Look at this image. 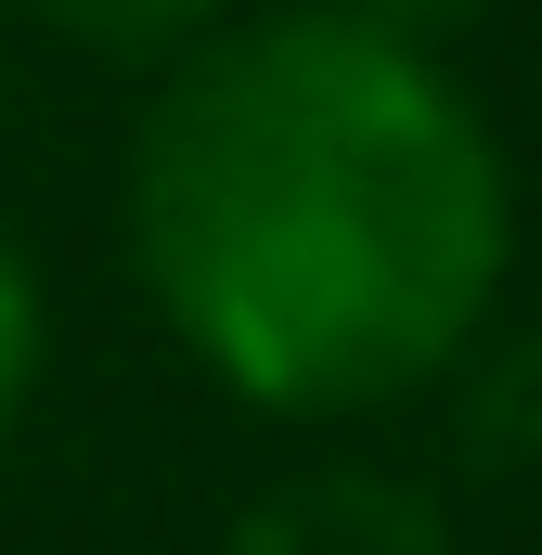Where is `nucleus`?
<instances>
[{
  "label": "nucleus",
  "mask_w": 542,
  "mask_h": 555,
  "mask_svg": "<svg viewBox=\"0 0 542 555\" xmlns=\"http://www.w3.org/2000/svg\"><path fill=\"white\" fill-rule=\"evenodd\" d=\"M168 336L259 414H375L491 336L517 181L452 65L349 13H233L130 155Z\"/></svg>",
  "instance_id": "f257e3e1"
},
{
  "label": "nucleus",
  "mask_w": 542,
  "mask_h": 555,
  "mask_svg": "<svg viewBox=\"0 0 542 555\" xmlns=\"http://www.w3.org/2000/svg\"><path fill=\"white\" fill-rule=\"evenodd\" d=\"M246 555H439V517H426L413 478L336 465V478H297L284 504H259V543Z\"/></svg>",
  "instance_id": "f03ea898"
},
{
  "label": "nucleus",
  "mask_w": 542,
  "mask_h": 555,
  "mask_svg": "<svg viewBox=\"0 0 542 555\" xmlns=\"http://www.w3.org/2000/svg\"><path fill=\"white\" fill-rule=\"evenodd\" d=\"M26 26H52V39H78V52H194V39H220L246 0H13Z\"/></svg>",
  "instance_id": "7ed1b4c3"
},
{
  "label": "nucleus",
  "mask_w": 542,
  "mask_h": 555,
  "mask_svg": "<svg viewBox=\"0 0 542 555\" xmlns=\"http://www.w3.org/2000/svg\"><path fill=\"white\" fill-rule=\"evenodd\" d=\"M26 388H39V284H26L13 246H0V426L26 414Z\"/></svg>",
  "instance_id": "20e7f679"
},
{
  "label": "nucleus",
  "mask_w": 542,
  "mask_h": 555,
  "mask_svg": "<svg viewBox=\"0 0 542 555\" xmlns=\"http://www.w3.org/2000/svg\"><path fill=\"white\" fill-rule=\"evenodd\" d=\"M349 13H375V26H401V39H426V52H439V39H452L465 13H491V0H349Z\"/></svg>",
  "instance_id": "39448f33"
}]
</instances>
